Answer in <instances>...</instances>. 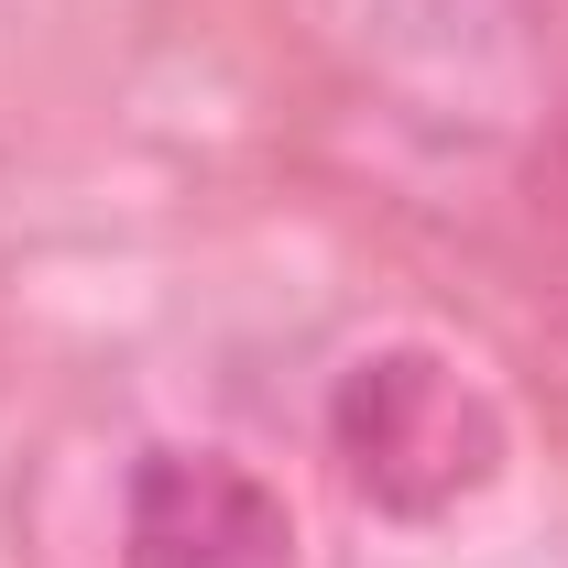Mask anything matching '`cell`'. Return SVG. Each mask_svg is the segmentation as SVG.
Masks as SVG:
<instances>
[{"label":"cell","instance_id":"1","mask_svg":"<svg viewBox=\"0 0 568 568\" xmlns=\"http://www.w3.org/2000/svg\"><path fill=\"white\" fill-rule=\"evenodd\" d=\"M328 448H339V470H351L361 503L426 525V514L470 503L503 470V416H493V394H481L459 361L394 339V351H361L351 372H339V394H328Z\"/></svg>","mask_w":568,"mask_h":568},{"label":"cell","instance_id":"3","mask_svg":"<svg viewBox=\"0 0 568 568\" xmlns=\"http://www.w3.org/2000/svg\"><path fill=\"white\" fill-rule=\"evenodd\" d=\"M536 383H547V405L568 416V306H547V317H536Z\"/></svg>","mask_w":568,"mask_h":568},{"label":"cell","instance_id":"4","mask_svg":"<svg viewBox=\"0 0 568 568\" xmlns=\"http://www.w3.org/2000/svg\"><path fill=\"white\" fill-rule=\"evenodd\" d=\"M536 175H547V197L568 209V121H558V142H547V164H536Z\"/></svg>","mask_w":568,"mask_h":568},{"label":"cell","instance_id":"2","mask_svg":"<svg viewBox=\"0 0 568 568\" xmlns=\"http://www.w3.org/2000/svg\"><path fill=\"white\" fill-rule=\"evenodd\" d=\"M295 547V525H284V503L241 470V459H186V448H164V459H142L132 481V568H284Z\"/></svg>","mask_w":568,"mask_h":568}]
</instances>
